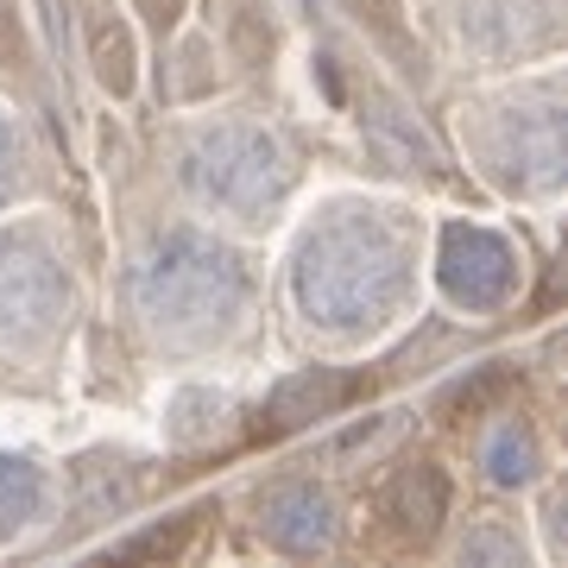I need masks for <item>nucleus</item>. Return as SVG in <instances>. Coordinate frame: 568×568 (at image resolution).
Wrapping results in <instances>:
<instances>
[{
    "label": "nucleus",
    "mask_w": 568,
    "mask_h": 568,
    "mask_svg": "<svg viewBox=\"0 0 568 568\" xmlns=\"http://www.w3.org/2000/svg\"><path fill=\"white\" fill-rule=\"evenodd\" d=\"M398 291H405V246L379 222L342 215L323 234H310L304 253H297V304H304L310 323L328 328L379 323Z\"/></svg>",
    "instance_id": "nucleus-1"
},
{
    "label": "nucleus",
    "mask_w": 568,
    "mask_h": 568,
    "mask_svg": "<svg viewBox=\"0 0 568 568\" xmlns=\"http://www.w3.org/2000/svg\"><path fill=\"white\" fill-rule=\"evenodd\" d=\"M246 297V272L227 246L203 241V234H171L133 265V304L159 335L171 342H203Z\"/></svg>",
    "instance_id": "nucleus-2"
},
{
    "label": "nucleus",
    "mask_w": 568,
    "mask_h": 568,
    "mask_svg": "<svg viewBox=\"0 0 568 568\" xmlns=\"http://www.w3.org/2000/svg\"><path fill=\"white\" fill-rule=\"evenodd\" d=\"M190 190L203 203H222V209H260L278 196L284 183V159L278 145L265 140L260 126H215L209 140H196L190 164H183Z\"/></svg>",
    "instance_id": "nucleus-3"
},
{
    "label": "nucleus",
    "mask_w": 568,
    "mask_h": 568,
    "mask_svg": "<svg viewBox=\"0 0 568 568\" xmlns=\"http://www.w3.org/2000/svg\"><path fill=\"white\" fill-rule=\"evenodd\" d=\"M70 304L63 265L32 241H0V342L51 335Z\"/></svg>",
    "instance_id": "nucleus-4"
},
{
    "label": "nucleus",
    "mask_w": 568,
    "mask_h": 568,
    "mask_svg": "<svg viewBox=\"0 0 568 568\" xmlns=\"http://www.w3.org/2000/svg\"><path fill=\"white\" fill-rule=\"evenodd\" d=\"M511 246L487 227H448L443 234V291L467 310H493L511 291Z\"/></svg>",
    "instance_id": "nucleus-5"
},
{
    "label": "nucleus",
    "mask_w": 568,
    "mask_h": 568,
    "mask_svg": "<svg viewBox=\"0 0 568 568\" xmlns=\"http://www.w3.org/2000/svg\"><path fill=\"white\" fill-rule=\"evenodd\" d=\"M265 537L278 549H323L335 537V506H328L316 487H284L265 499Z\"/></svg>",
    "instance_id": "nucleus-6"
},
{
    "label": "nucleus",
    "mask_w": 568,
    "mask_h": 568,
    "mask_svg": "<svg viewBox=\"0 0 568 568\" xmlns=\"http://www.w3.org/2000/svg\"><path fill=\"white\" fill-rule=\"evenodd\" d=\"M392 518L410 530H436V518H443L448 506V487H443V474L436 467H405L398 480H392Z\"/></svg>",
    "instance_id": "nucleus-7"
},
{
    "label": "nucleus",
    "mask_w": 568,
    "mask_h": 568,
    "mask_svg": "<svg viewBox=\"0 0 568 568\" xmlns=\"http://www.w3.org/2000/svg\"><path fill=\"white\" fill-rule=\"evenodd\" d=\"M39 499H44V487H39L32 467L26 462H0V530L26 525V518L39 511Z\"/></svg>",
    "instance_id": "nucleus-8"
},
{
    "label": "nucleus",
    "mask_w": 568,
    "mask_h": 568,
    "mask_svg": "<svg viewBox=\"0 0 568 568\" xmlns=\"http://www.w3.org/2000/svg\"><path fill=\"white\" fill-rule=\"evenodd\" d=\"M342 392H347L342 379H316V373H310V379H297V386H284V392H278L272 417H278V424H304V417H316V410L335 405Z\"/></svg>",
    "instance_id": "nucleus-9"
},
{
    "label": "nucleus",
    "mask_w": 568,
    "mask_h": 568,
    "mask_svg": "<svg viewBox=\"0 0 568 568\" xmlns=\"http://www.w3.org/2000/svg\"><path fill=\"white\" fill-rule=\"evenodd\" d=\"M487 467H493V480H525L530 474V443L511 436V429H499V436L487 443Z\"/></svg>",
    "instance_id": "nucleus-10"
},
{
    "label": "nucleus",
    "mask_w": 568,
    "mask_h": 568,
    "mask_svg": "<svg viewBox=\"0 0 568 568\" xmlns=\"http://www.w3.org/2000/svg\"><path fill=\"white\" fill-rule=\"evenodd\" d=\"M13 171H20V145H13V133H7V121H0V196L13 190Z\"/></svg>",
    "instance_id": "nucleus-11"
}]
</instances>
